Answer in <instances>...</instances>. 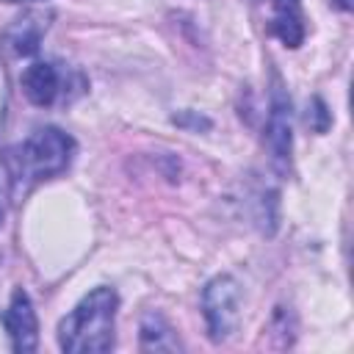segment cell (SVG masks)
<instances>
[{"label":"cell","mask_w":354,"mask_h":354,"mask_svg":"<svg viewBox=\"0 0 354 354\" xmlns=\"http://www.w3.org/2000/svg\"><path fill=\"white\" fill-rule=\"evenodd\" d=\"M72 158H75V138L58 127H41L30 133L22 144L11 147L0 158V166L6 169L11 194L22 199L39 183L64 174Z\"/></svg>","instance_id":"obj_1"},{"label":"cell","mask_w":354,"mask_h":354,"mask_svg":"<svg viewBox=\"0 0 354 354\" xmlns=\"http://www.w3.org/2000/svg\"><path fill=\"white\" fill-rule=\"evenodd\" d=\"M119 296L113 288L88 290L58 324V346L66 354H105L113 348Z\"/></svg>","instance_id":"obj_2"},{"label":"cell","mask_w":354,"mask_h":354,"mask_svg":"<svg viewBox=\"0 0 354 354\" xmlns=\"http://www.w3.org/2000/svg\"><path fill=\"white\" fill-rule=\"evenodd\" d=\"M22 94L39 105V108H53V105H66L75 97L86 91V77L77 69H69L66 64L55 61H33L25 66L19 77Z\"/></svg>","instance_id":"obj_3"},{"label":"cell","mask_w":354,"mask_h":354,"mask_svg":"<svg viewBox=\"0 0 354 354\" xmlns=\"http://www.w3.org/2000/svg\"><path fill=\"white\" fill-rule=\"evenodd\" d=\"M202 313L210 340L221 343L232 337L241 324V285L230 274L213 277L202 290Z\"/></svg>","instance_id":"obj_4"},{"label":"cell","mask_w":354,"mask_h":354,"mask_svg":"<svg viewBox=\"0 0 354 354\" xmlns=\"http://www.w3.org/2000/svg\"><path fill=\"white\" fill-rule=\"evenodd\" d=\"M3 326L8 332V340H11L14 351H19V354L36 351V346H39V321H36V310L30 304V296L22 288H17L11 293L8 310L3 313Z\"/></svg>","instance_id":"obj_5"},{"label":"cell","mask_w":354,"mask_h":354,"mask_svg":"<svg viewBox=\"0 0 354 354\" xmlns=\"http://www.w3.org/2000/svg\"><path fill=\"white\" fill-rule=\"evenodd\" d=\"M266 138L271 147L274 160L285 169L290 160V147H293V136H290V100L285 97L282 86H274L271 94V111H268V124H266Z\"/></svg>","instance_id":"obj_6"},{"label":"cell","mask_w":354,"mask_h":354,"mask_svg":"<svg viewBox=\"0 0 354 354\" xmlns=\"http://www.w3.org/2000/svg\"><path fill=\"white\" fill-rule=\"evenodd\" d=\"M50 19H53V14L47 11H25L22 17H17L8 28H6V33H3V41H6V47L11 50V53H17V55H33L36 50H39V41H41V36L47 33V28H50Z\"/></svg>","instance_id":"obj_7"},{"label":"cell","mask_w":354,"mask_h":354,"mask_svg":"<svg viewBox=\"0 0 354 354\" xmlns=\"http://www.w3.org/2000/svg\"><path fill=\"white\" fill-rule=\"evenodd\" d=\"M268 30H271L285 47L296 50V47L304 41V33H307L301 0H271Z\"/></svg>","instance_id":"obj_8"},{"label":"cell","mask_w":354,"mask_h":354,"mask_svg":"<svg viewBox=\"0 0 354 354\" xmlns=\"http://www.w3.org/2000/svg\"><path fill=\"white\" fill-rule=\"evenodd\" d=\"M6 105H8V86H6V72H3V64H0V127H3V119H6Z\"/></svg>","instance_id":"obj_9"},{"label":"cell","mask_w":354,"mask_h":354,"mask_svg":"<svg viewBox=\"0 0 354 354\" xmlns=\"http://www.w3.org/2000/svg\"><path fill=\"white\" fill-rule=\"evenodd\" d=\"M332 3H335L337 8H343V11H351V3H348V0H332Z\"/></svg>","instance_id":"obj_10"},{"label":"cell","mask_w":354,"mask_h":354,"mask_svg":"<svg viewBox=\"0 0 354 354\" xmlns=\"http://www.w3.org/2000/svg\"><path fill=\"white\" fill-rule=\"evenodd\" d=\"M0 3H39V0H0Z\"/></svg>","instance_id":"obj_11"},{"label":"cell","mask_w":354,"mask_h":354,"mask_svg":"<svg viewBox=\"0 0 354 354\" xmlns=\"http://www.w3.org/2000/svg\"><path fill=\"white\" fill-rule=\"evenodd\" d=\"M0 224H3V210H0Z\"/></svg>","instance_id":"obj_12"}]
</instances>
